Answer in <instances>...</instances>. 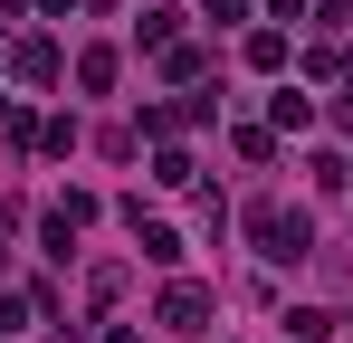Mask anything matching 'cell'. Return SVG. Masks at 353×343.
Here are the masks:
<instances>
[{"label":"cell","mask_w":353,"mask_h":343,"mask_svg":"<svg viewBox=\"0 0 353 343\" xmlns=\"http://www.w3.org/2000/svg\"><path fill=\"white\" fill-rule=\"evenodd\" d=\"M163 324H172V334H210V295H201V286H172V295H163Z\"/></svg>","instance_id":"cell-1"},{"label":"cell","mask_w":353,"mask_h":343,"mask_svg":"<svg viewBox=\"0 0 353 343\" xmlns=\"http://www.w3.org/2000/svg\"><path fill=\"white\" fill-rule=\"evenodd\" d=\"M134 238H143V258H153V267H172V258H181V238H172L163 220H143V210H134Z\"/></svg>","instance_id":"cell-2"}]
</instances>
